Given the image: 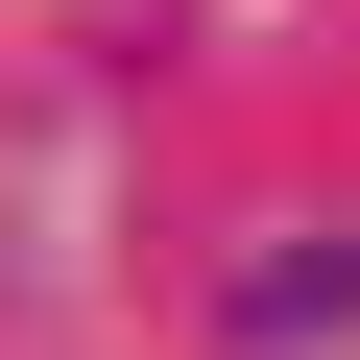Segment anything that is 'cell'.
Masks as SVG:
<instances>
[{
    "mask_svg": "<svg viewBox=\"0 0 360 360\" xmlns=\"http://www.w3.org/2000/svg\"><path fill=\"white\" fill-rule=\"evenodd\" d=\"M217 336H240V360H336V336H360V217H336V240H264V264L217 288Z\"/></svg>",
    "mask_w": 360,
    "mask_h": 360,
    "instance_id": "1",
    "label": "cell"
}]
</instances>
